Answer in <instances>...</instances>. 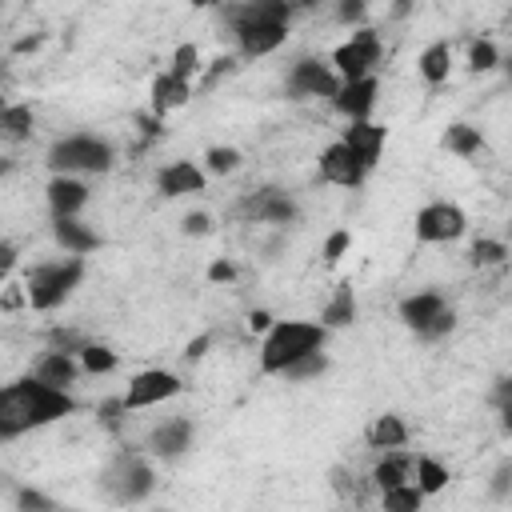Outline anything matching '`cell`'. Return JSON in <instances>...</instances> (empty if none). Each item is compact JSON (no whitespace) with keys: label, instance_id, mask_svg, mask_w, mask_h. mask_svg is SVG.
<instances>
[{"label":"cell","instance_id":"obj_22","mask_svg":"<svg viewBox=\"0 0 512 512\" xmlns=\"http://www.w3.org/2000/svg\"><path fill=\"white\" fill-rule=\"evenodd\" d=\"M356 316H360V304H356L352 284H340V288L332 292V300L320 308V324H324L328 332H344V328H352Z\"/></svg>","mask_w":512,"mask_h":512},{"label":"cell","instance_id":"obj_51","mask_svg":"<svg viewBox=\"0 0 512 512\" xmlns=\"http://www.w3.org/2000/svg\"><path fill=\"white\" fill-rule=\"evenodd\" d=\"M316 4H324V0H296V8H316Z\"/></svg>","mask_w":512,"mask_h":512},{"label":"cell","instance_id":"obj_11","mask_svg":"<svg viewBox=\"0 0 512 512\" xmlns=\"http://www.w3.org/2000/svg\"><path fill=\"white\" fill-rule=\"evenodd\" d=\"M336 140H344V144L352 148V156L372 172V168L380 164V156H384L388 128H384V124H376L372 116H368V120H348V128H340V136H336Z\"/></svg>","mask_w":512,"mask_h":512},{"label":"cell","instance_id":"obj_43","mask_svg":"<svg viewBox=\"0 0 512 512\" xmlns=\"http://www.w3.org/2000/svg\"><path fill=\"white\" fill-rule=\"evenodd\" d=\"M84 344H88V340H84L80 332H64V328L52 332V348H60V352H72V356H76Z\"/></svg>","mask_w":512,"mask_h":512},{"label":"cell","instance_id":"obj_49","mask_svg":"<svg viewBox=\"0 0 512 512\" xmlns=\"http://www.w3.org/2000/svg\"><path fill=\"white\" fill-rule=\"evenodd\" d=\"M220 4H228V0H192V8H220Z\"/></svg>","mask_w":512,"mask_h":512},{"label":"cell","instance_id":"obj_1","mask_svg":"<svg viewBox=\"0 0 512 512\" xmlns=\"http://www.w3.org/2000/svg\"><path fill=\"white\" fill-rule=\"evenodd\" d=\"M72 412H76V400L68 396V388H52L28 372L0 388V440H16L24 432L48 428Z\"/></svg>","mask_w":512,"mask_h":512},{"label":"cell","instance_id":"obj_48","mask_svg":"<svg viewBox=\"0 0 512 512\" xmlns=\"http://www.w3.org/2000/svg\"><path fill=\"white\" fill-rule=\"evenodd\" d=\"M40 44H44V36H24V40H16V44H12V52H16V56H24V52H36Z\"/></svg>","mask_w":512,"mask_h":512},{"label":"cell","instance_id":"obj_38","mask_svg":"<svg viewBox=\"0 0 512 512\" xmlns=\"http://www.w3.org/2000/svg\"><path fill=\"white\" fill-rule=\"evenodd\" d=\"M16 508H24V512H52L56 508V500L52 496H44L40 488H16Z\"/></svg>","mask_w":512,"mask_h":512},{"label":"cell","instance_id":"obj_46","mask_svg":"<svg viewBox=\"0 0 512 512\" xmlns=\"http://www.w3.org/2000/svg\"><path fill=\"white\" fill-rule=\"evenodd\" d=\"M208 344H212V332H200L196 340H188V344H184V360H204Z\"/></svg>","mask_w":512,"mask_h":512},{"label":"cell","instance_id":"obj_18","mask_svg":"<svg viewBox=\"0 0 512 512\" xmlns=\"http://www.w3.org/2000/svg\"><path fill=\"white\" fill-rule=\"evenodd\" d=\"M52 240L72 256H88V252H96L104 244L96 236V228H88L80 216H52Z\"/></svg>","mask_w":512,"mask_h":512},{"label":"cell","instance_id":"obj_24","mask_svg":"<svg viewBox=\"0 0 512 512\" xmlns=\"http://www.w3.org/2000/svg\"><path fill=\"white\" fill-rule=\"evenodd\" d=\"M416 72L424 76V84H444L448 80V72H452V48H448V40H432L420 56H416Z\"/></svg>","mask_w":512,"mask_h":512},{"label":"cell","instance_id":"obj_31","mask_svg":"<svg viewBox=\"0 0 512 512\" xmlns=\"http://www.w3.org/2000/svg\"><path fill=\"white\" fill-rule=\"evenodd\" d=\"M76 360H80V372H88V376H104V372H116V364H120V356L108 348V344H84L80 352H76Z\"/></svg>","mask_w":512,"mask_h":512},{"label":"cell","instance_id":"obj_8","mask_svg":"<svg viewBox=\"0 0 512 512\" xmlns=\"http://www.w3.org/2000/svg\"><path fill=\"white\" fill-rule=\"evenodd\" d=\"M180 392H184V380L176 372H168V368H144V372H136L128 380V388H124L120 400H124L128 412H140V408H156V404H164V400H172Z\"/></svg>","mask_w":512,"mask_h":512},{"label":"cell","instance_id":"obj_27","mask_svg":"<svg viewBox=\"0 0 512 512\" xmlns=\"http://www.w3.org/2000/svg\"><path fill=\"white\" fill-rule=\"evenodd\" d=\"M412 472H416V480H412V484H416L424 496L444 492V488H448V480H452V476H448V468H444L436 456H416V460H412Z\"/></svg>","mask_w":512,"mask_h":512},{"label":"cell","instance_id":"obj_36","mask_svg":"<svg viewBox=\"0 0 512 512\" xmlns=\"http://www.w3.org/2000/svg\"><path fill=\"white\" fill-rule=\"evenodd\" d=\"M500 64V48L492 44V40H472V48H468V68L472 72H492Z\"/></svg>","mask_w":512,"mask_h":512},{"label":"cell","instance_id":"obj_5","mask_svg":"<svg viewBox=\"0 0 512 512\" xmlns=\"http://www.w3.org/2000/svg\"><path fill=\"white\" fill-rule=\"evenodd\" d=\"M104 492L116 504H140L156 492V472L140 452H120L108 468H104Z\"/></svg>","mask_w":512,"mask_h":512},{"label":"cell","instance_id":"obj_52","mask_svg":"<svg viewBox=\"0 0 512 512\" xmlns=\"http://www.w3.org/2000/svg\"><path fill=\"white\" fill-rule=\"evenodd\" d=\"M408 12V0H396V16H404Z\"/></svg>","mask_w":512,"mask_h":512},{"label":"cell","instance_id":"obj_13","mask_svg":"<svg viewBox=\"0 0 512 512\" xmlns=\"http://www.w3.org/2000/svg\"><path fill=\"white\" fill-rule=\"evenodd\" d=\"M244 212L252 216V220H260V224H276V228H288L296 216H300V208H296V200L284 192V188H256L248 200H244Z\"/></svg>","mask_w":512,"mask_h":512},{"label":"cell","instance_id":"obj_42","mask_svg":"<svg viewBox=\"0 0 512 512\" xmlns=\"http://www.w3.org/2000/svg\"><path fill=\"white\" fill-rule=\"evenodd\" d=\"M508 492H512V460H504L496 468V476H492V500H508Z\"/></svg>","mask_w":512,"mask_h":512},{"label":"cell","instance_id":"obj_40","mask_svg":"<svg viewBox=\"0 0 512 512\" xmlns=\"http://www.w3.org/2000/svg\"><path fill=\"white\" fill-rule=\"evenodd\" d=\"M364 16H368V0H336V20H340V24L360 28Z\"/></svg>","mask_w":512,"mask_h":512},{"label":"cell","instance_id":"obj_20","mask_svg":"<svg viewBox=\"0 0 512 512\" xmlns=\"http://www.w3.org/2000/svg\"><path fill=\"white\" fill-rule=\"evenodd\" d=\"M440 308H448V300H444V292H412V296H404L400 304H396V316H400V324L404 328H412V332H420Z\"/></svg>","mask_w":512,"mask_h":512},{"label":"cell","instance_id":"obj_6","mask_svg":"<svg viewBox=\"0 0 512 512\" xmlns=\"http://www.w3.org/2000/svg\"><path fill=\"white\" fill-rule=\"evenodd\" d=\"M380 60H384V40H380V32L368 28V24H360L344 44L332 48V60H328V64L336 68L340 80H360V76H376Z\"/></svg>","mask_w":512,"mask_h":512},{"label":"cell","instance_id":"obj_23","mask_svg":"<svg viewBox=\"0 0 512 512\" xmlns=\"http://www.w3.org/2000/svg\"><path fill=\"white\" fill-rule=\"evenodd\" d=\"M364 440H368V448H380V452H388V448H404V444H408V424H404V416L384 412V416H376V420L368 424Z\"/></svg>","mask_w":512,"mask_h":512},{"label":"cell","instance_id":"obj_21","mask_svg":"<svg viewBox=\"0 0 512 512\" xmlns=\"http://www.w3.org/2000/svg\"><path fill=\"white\" fill-rule=\"evenodd\" d=\"M188 100H192V80H180L172 72H160L152 80V116L164 120L172 108H184Z\"/></svg>","mask_w":512,"mask_h":512},{"label":"cell","instance_id":"obj_26","mask_svg":"<svg viewBox=\"0 0 512 512\" xmlns=\"http://www.w3.org/2000/svg\"><path fill=\"white\" fill-rule=\"evenodd\" d=\"M408 476H412V456H404L400 448H388L384 460L372 468V484L376 488H392V484H400Z\"/></svg>","mask_w":512,"mask_h":512},{"label":"cell","instance_id":"obj_32","mask_svg":"<svg viewBox=\"0 0 512 512\" xmlns=\"http://www.w3.org/2000/svg\"><path fill=\"white\" fill-rule=\"evenodd\" d=\"M244 164V156H240V148H232V144H212L208 152H204V176H232L236 168Z\"/></svg>","mask_w":512,"mask_h":512},{"label":"cell","instance_id":"obj_15","mask_svg":"<svg viewBox=\"0 0 512 512\" xmlns=\"http://www.w3.org/2000/svg\"><path fill=\"white\" fill-rule=\"evenodd\" d=\"M192 440H196L192 420H188V416H172V420H164V424L152 428V436H148V452L160 456L164 464H172V460H180L184 452H192Z\"/></svg>","mask_w":512,"mask_h":512},{"label":"cell","instance_id":"obj_30","mask_svg":"<svg viewBox=\"0 0 512 512\" xmlns=\"http://www.w3.org/2000/svg\"><path fill=\"white\" fill-rule=\"evenodd\" d=\"M32 124H36V116H32L28 104H4V108H0V136H8V140H28V136H32Z\"/></svg>","mask_w":512,"mask_h":512},{"label":"cell","instance_id":"obj_47","mask_svg":"<svg viewBox=\"0 0 512 512\" xmlns=\"http://www.w3.org/2000/svg\"><path fill=\"white\" fill-rule=\"evenodd\" d=\"M272 320H276V316H272L268 308H252V312H248V328H252V332H260V336L272 328Z\"/></svg>","mask_w":512,"mask_h":512},{"label":"cell","instance_id":"obj_39","mask_svg":"<svg viewBox=\"0 0 512 512\" xmlns=\"http://www.w3.org/2000/svg\"><path fill=\"white\" fill-rule=\"evenodd\" d=\"M96 416H100V424H104L108 432H120V424H124L128 408H124V400H120V396H112V400H104V404L96 408Z\"/></svg>","mask_w":512,"mask_h":512},{"label":"cell","instance_id":"obj_12","mask_svg":"<svg viewBox=\"0 0 512 512\" xmlns=\"http://www.w3.org/2000/svg\"><path fill=\"white\" fill-rule=\"evenodd\" d=\"M368 176V168L352 156V148L344 140H332L324 152H320V180L336 184V188H360Z\"/></svg>","mask_w":512,"mask_h":512},{"label":"cell","instance_id":"obj_7","mask_svg":"<svg viewBox=\"0 0 512 512\" xmlns=\"http://www.w3.org/2000/svg\"><path fill=\"white\" fill-rule=\"evenodd\" d=\"M468 232V216L452 200H432L416 212V240L420 244H452Z\"/></svg>","mask_w":512,"mask_h":512},{"label":"cell","instance_id":"obj_33","mask_svg":"<svg viewBox=\"0 0 512 512\" xmlns=\"http://www.w3.org/2000/svg\"><path fill=\"white\" fill-rule=\"evenodd\" d=\"M508 260V244L496 240V236H480L472 248H468V264L472 268H500Z\"/></svg>","mask_w":512,"mask_h":512},{"label":"cell","instance_id":"obj_28","mask_svg":"<svg viewBox=\"0 0 512 512\" xmlns=\"http://www.w3.org/2000/svg\"><path fill=\"white\" fill-rule=\"evenodd\" d=\"M380 500H384V512H420L428 496L412 480H400L392 488H380Z\"/></svg>","mask_w":512,"mask_h":512},{"label":"cell","instance_id":"obj_29","mask_svg":"<svg viewBox=\"0 0 512 512\" xmlns=\"http://www.w3.org/2000/svg\"><path fill=\"white\" fill-rule=\"evenodd\" d=\"M324 372H328V352L316 348V352H304L300 360H292L280 376H284L288 384H308V380H316V376H324Z\"/></svg>","mask_w":512,"mask_h":512},{"label":"cell","instance_id":"obj_3","mask_svg":"<svg viewBox=\"0 0 512 512\" xmlns=\"http://www.w3.org/2000/svg\"><path fill=\"white\" fill-rule=\"evenodd\" d=\"M328 328L320 320H272V328L260 340V372L264 376H280L292 360H300L304 352H316L328 344Z\"/></svg>","mask_w":512,"mask_h":512},{"label":"cell","instance_id":"obj_41","mask_svg":"<svg viewBox=\"0 0 512 512\" xmlns=\"http://www.w3.org/2000/svg\"><path fill=\"white\" fill-rule=\"evenodd\" d=\"M212 228H216V224H212L208 212H188V216L180 220V232H184V236H212Z\"/></svg>","mask_w":512,"mask_h":512},{"label":"cell","instance_id":"obj_16","mask_svg":"<svg viewBox=\"0 0 512 512\" xmlns=\"http://www.w3.org/2000/svg\"><path fill=\"white\" fill-rule=\"evenodd\" d=\"M204 184H208V176H204V168L196 160H172V164H164L156 172V188H160L164 200L196 196V192H204Z\"/></svg>","mask_w":512,"mask_h":512},{"label":"cell","instance_id":"obj_34","mask_svg":"<svg viewBox=\"0 0 512 512\" xmlns=\"http://www.w3.org/2000/svg\"><path fill=\"white\" fill-rule=\"evenodd\" d=\"M168 72L180 76V80H196V76H200V48H196L192 40L176 44V48H172V68H168Z\"/></svg>","mask_w":512,"mask_h":512},{"label":"cell","instance_id":"obj_4","mask_svg":"<svg viewBox=\"0 0 512 512\" xmlns=\"http://www.w3.org/2000/svg\"><path fill=\"white\" fill-rule=\"evenodd\" d=\"M116 164V148L96 132H68L48 148V168L68 176H104Z\"/></svg>","mask_w":512,"mask_h":512},{"label":"cell","instance_id":"obj_14","mask_svg":"<svg viewBox=\"0 0 512 512\" xmlns=\"http://www.w3.org/2000/svg\"><path fill=\"white\" fill-rule=\"evenodd\" d=\"M380 96V80L376 76H360V80H340V88L332 92V108L348 120H368Z\"/></svg>","mask_w":512,"mask_h":512},{"label":"cell","instance_id":"obj_2","mask_svg":"<svg viewBox=\"0 0 512 512\" xmlns=\"http://www.w3.org/2000/svg\"><path fill=\"white\" fill-rule=\"evenodd\" d=\"M84 272H88L84 256H72V252L56 256V260L32 264V268L24 272V304L36 308V312H56V308L80 288Z\"/></svg>","mask_w":512,"mask_h":512},{"label":"cell","instance_id":"obj_37","mask_svg":"<svg viewBox=\"0 0 512 512\" xmlns=\"http://www.w3.org/2000/svg\"><path fill=\"white\" fill-rule=\"evenodd\" d=\"M348 248H352V232H348V228H332V232L324 236V248H320V256H324V264H340Z\"/></svg>","mask_w":512,"mask_h":512},{"label":"cell","instance_id":"obj_45","mask_svg":"<svg viewBox=\"0 0 512 512\" xmlns=\"http://www.w3.org/2000/svg\"><path fill=\"white\" fill-rule=\"evenodd\" d=\"M208 280L212 284H232L236 280V264L232 260H212L208 264Z\"/></svg>","mask_w":512,"mask_h":512},{"label":"cell","instance_id":"obj_19","mask_svg":"<svg viewBox=\"0 0 512 512\" xmlns=\"http://www.w3.org/2000/svg\"><path fill=\"white\" fill-rule=\"evenodd\" d=\"M32 376L52 384V388H72L76 376H80V360L72 352H60V348H48L36 364H32Z\"/></svg>","mask_w":512,"mask_h":512},{"label":"cell","instance_id":"obj_10","mask_svg":"<svg viewBox=\"0 0 512 512\" xmlns=\"http://www.w3.org/2000/svg\"><path fill=\"white\" fill-rule=\"evenodd\" d=\"M336 88H340L336 68L324 64V60H316V56L296 60L292 72H288V96H292V100H308V96H328V100H332Z\"/></svg>","mask_w":512,"mask_h":512},{"label":"cell","instance_id":"obj_17","mask_svg":"<svg viewBox=\"0 0 512 512\" xmlns=\"http://www.w3.org/2000/svg\"><path fill=\"white\" fill-rule=\"evenodd\" d=\"M44 200H48V212L52 216H80L84 204H88V184H84V176L52 172V180L44 188Z\"/></svg>","mask_w":512,"mask_h":512},{"label":"cell","instance_id":"obj_44","mask_svg":"<svg viewBox=\"0 0 512 512\" xmlns=\"http://www.w3.org/2000/svg\"><path fill=\"white\" fill-rule=\"evenodd\" d=\"M16 264H20V248L8 244V240H0V280H8L16 272Z\"/></svg>","mask_w":512,"mask_h":512},{"label":"cell","instance_id":"obj_25","mask_svg":"<svg viewBox=\"0 0 512 512\" xmlns=\"http://www.w3.org/2000/svg\"><path fill=\"white\" fill-rule=\"evenodd\" d=\"M440 144L452 152V156H476V152H484V136H480V128H472V124H464V120H456V124H448L444 128V136H440Z\"/></svg>","mask_w":512,"mask_h":512},{"label":"cell","instance_id":"obj_35","mask_svg":"<svg viewBox=\"0 0 512 512\" xmlns=\"http://www.w3.org/2000/svg\"><path fill=\"white\" fill-rule=\"evenodd\" d=\"M456 332V312L452 308H440L420 332H416V340H424V344H436V340H444V336H452Z\"/></svg>","mask_w":512,"mask_h":512},{"label":"cell","instance_id":"obj_50","mask_svg":"<svg viewBox=\"0 0 512 512\" xmlns=\"http://www.w3.org/2000/svg\"><path fill=\"white\" fill-rule=\"evenodd\" d=\"M12 168H16V164H12V160H8V156H0V176H8V172H12Z\"/></svg>","mask_w":512,"mask_h":512},{"label":"cell","instance_id":"obj_9","mask_svg":"<svg viewBox=\"0 0 512 512\" xmlns=\"http://www.w3.org/2000/svg\"><path fill=\"white\" fill-rule=\"evenodd\" d=\"M228 28H232L240 56H248V60L272 56L288 40V20H228Z\"/></svg>","mask_w":512,"mask_h":512}]
</instances>
